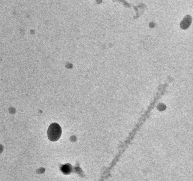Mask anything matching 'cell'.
<instances>
[{"instance_id": "1", "label": "cell", "mask_w": 193, "mask_h": 181, "mask_svg": "<svg viewBox=\"0 0 193 181\" xmlns=\"http://www.w3.org/2000/svg\"><path fill=\"white\" fill-rule=\"evenodd\" d=\"M61 134V129L60 125L57 123L51 125L47 131L48 137L52 141H55L60 138Z\"/></svg>"}]
</instances>
